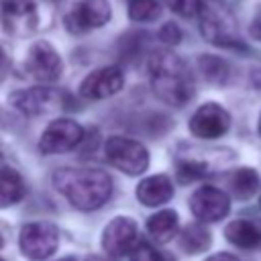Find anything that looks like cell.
I'll use <instances>...</instances> for the list:
<instances>
[{"instance_id": "obj_11", "label": "cell", "mask_w": 261, "mask_h": 261, "mask_svg": "<svg viewBox=\"0 0 261 261\" xmlns=\"http://www.w3.org/2000/svg\"><path fill=\"white\" fill-rule=\"evenodd\" d=\"M137 245V224L133 218L116 216L106 224L102 232V247L110 257L133 253Z\"/></svg>"}, {"instance_id": "obj_14", "label": "cell", "mask_w": 261, "mask_h": 261, "mask_svg": "<svg viewBox=\"0 0 261 261\" xmlns=\"http://www.w3.org/2000/svg\"><path fill=\"white\" fill-rule=\"evenodd\" d=\"M29 71L41 80V82H55L61 73V57L59 53L47 43V41H37L29 49V59H27Z\"/></svg>"}, {"instance_id": "obj_18", "label": "cell", "mask_w": 261, "mask_h": 261, "mask_svg": "<svg viewBox=\"0 0 261 261\" xmlns=\"http://www.w3.org/2000/svg\"><path fill=\"white\" fill-rule=\"evenodd\" d=\"M22 196H24V181L18 175V171L10 167H2L0 169V208L20 202Z\"/></svg>"}, {"instance_id": "obj_31", "label": "cell", "mask_w": 261, "mask_h": 261, "mask_svg": "<svg viewBox=\"0 0 261 261\" xmlns=\"http://www.w3.org/2000/svg\"><path fill=\"white\" fill-rule=\"evenodd\" d=\"M2 245H4V241H2V234H0V247H2Z\"/></svg>"}, {"instance_id": "obj_23", "label": "cell", "mask_w": 261, "mask_h": 261, "mask_svg": "<svg viewBox=\"0 0 261 261\" xmlns=\"http://www.w3.org/2000/svg\"><path fill=\"white\" fill-rule=\"evenodd\" d=\"M208 173V165L200 159H181L177 163V177L181 181H194Z\"/></svg>"}, {"instance_id": "obj_4", "label": "cell", "mask_w": 261, "mask_h": 261, "mask_svg": "<svg viewBox=\"0 0 261 261\" xmlns=\"http://www.w3.org/2000/svg\"><path fill=\"white\" fill-rule=\"evenodd\" d=\"M108 161L128 175H139L149 167V151L133 139L126 137H110L104 145Z\"/></svg>"}, {"instance_id": "obj_17", "label": "cell", "mask_w": 261, "mask_h": 261, "mask_svg": "<svg viewBox=\"0 0 261 261\" xmlns=\"http://www.w3.org/2000/svg\"><path fill=\"white\" fill-rule=\"evenodd\" d=\"M177 214L175 210H159L147 220V232L157 243H167L177 232Z\"/></svg>"}, {"instance_id": "obj_16", "label": "cell", "mask_w": 261, "mask_h": 261, "mask_svg": "<svg viewBox=\"0 0 261 261\" xmlns=\"http://www.w3.org/2000/svg\"><path fill=\"white\" fill-rule=\"evenodd\" d=\"M224 237L228 243H232L234 247H241V249H253L261 243L259 228L245 218L228 222V226L224 228Z\"/></svg>"}, {"instance_id": "obj_33", "label": "cell", "mask_w": 261, "mask_h": 261, "mask_svg": "<svg viewBox=\"0 0 261 261\" xmlns=\"http://www.w3.org/2000/svg\"><path fill=\"white\" fill-rule=\"evenodd\" d=\"M0 261H2V259H0Z\"/></svg>"}, {"instance_id": "obj_8", "label": "cell", "mask_w": 261, "mask_h": 261, "mask_svg": "<svg viewBox=\"0 0 261 261\" xmlns=\"http://www.w3.org/2000/svg\"><path fill=\"white\" fill-rule=\"evenodd\" d=\"M82 139H84V130L75 120H71V118H55L43 130L41 141H39V149L45 155L63 153V151H69V149L77 147L82 143Z\"/></svg>"}, {"instance_id": "obj_29", "label": "cell", "mask_w": 261, "mask_h": 261, "mask_svg": "<svg viewBox=\"0 0 261 261\" xmlns=\"http://www.w3.org/2000/svg\"><path fill=\"white\" fill-rule=\"evenodd\" d=\"M206 261H237V257H232L230 253H216V255L208 257Z\"/></svg>"}, {"instance_id": "obj_9", "label": "cell", "mask_w": 261, "mask_h": 261, "mask_svg": "<svg viewBox=\"0 0 261 261\" xmlns=\"http://www.w3.org/2000/svg\"><path fill=\"white\" fill-rule=\"evenodd\" d=\"M190 208L198 220L216 222L228 214L230 200L222 190H218L214 186H202L192 194Z\"/></svg>"}, {"instance_id": "obj_1", "label": "cell", "mask_w": 261, "mask_h": 261, "mask_svg": "<svg viewBox=\"0 0 261 261\" xmlns=\"http://www.w3.org/2000/svg\"><path fill=\"white\" fill-rule=\"evenodd\" d=\"M151 88L169 106H184L194 96V80L188 65L171 51H155L149 57Z\"/></svg>"}, {"instance_id": "obj_28", "label": "cell", "mask_w": 261, "mask_h": 261, "mask_svg": "<svg viewBox=\"0 0 261 261\" xmlns=\"http://www.w3.org/2000/svg\"><path fill=\"white\" fill-rule=\"evenodd\" d=\"M8 57H6V53H4V49L0 47V82L4 80V75L8 73Z\"/></svg>"}, {"instance_id": "obj_22", "label": "cell", "mask_w": 261, "mask_h": 261, "mask_svg": "<svg viewBox=\"0 0 261 261\" xmlns=\"http://www.w3.org/2000/svg\"><path fill=\"white\" fill-rule=\"evenodd\" d=\"M161 8L157 0H130L128 2V16L137 22H149L159 16Z\"/></svg>"}, {"instance_id": "obj_30", "label": "cell", "mask_w": 261, "mask_h": 261, "mask_svg": "<svg viewBox=\"0 0 261 261\" xmlns=\"http://www.w3.org/2000/svg\"><path fill=\"white\" fill-rule=\"evenodd\" d=\"M259 135H261V116H259Z\"/></svg>"}, {"instance_id": "obj_26", "label": "cell", "mask_w": 261, "mask_h": 261, "mask_svg": "<svg viewBox=\"0 0 261 261\" xmlns=\"http://www.w3.org/2000/svg\"><path fill=\"white\" fill-rule=\"evenodd\" d=\"M159 39H161V43H165V45H177V43L181 41V31H179L177 24L165 22V24L159 29Z\"/></svg>"}, {"instance_id": "obj_32", "label": "cell", "mask_w": 261, "mask_h": 261, "mask_svg": "<svg viewBox=\"0 0 261 261\" xmlns=\"http://www.w3.org/2000/svg\"><path fill=\"white\" fill-rule=\"evenodd\" d=\"M259 204H261V198H259Z\"/></svg>"}, {"instance_id": "obj_6", "label": "cell", "mask_w": 261, "mask_h": 261, "mask_svg": "<svg viewBox=\"0 0 261 261\" xmlns=\"http://www.w3.org/2000/svg\"><path fill=\"white\" fill-rule=\"evenodd\" d=\"M112 8L108 0H82L71 6V10L65 14L63 24L69 33L82 35L92 29H100L110 20Z\"/></svg>"}, {"instance_id": "obj_3", "label": "cell", "mask_w": 261, "mask_h": 261, "mask_svg": "<svg viewBox=\"0 0 261 261\" xmlns=\"http://www.w3.org/2000/svg\"><path fill=\"white\" fill-rule=\"evenodd\" d=\"M198 16H200V31L206 41L226 49H245L239 37L237 20L230 8L222 0H202Z\"/></svg>"}, {"instance_id": "obj_12", "label": "cell", "mask_w": 261, "mask_h": 261, "mask_svg": "<svg viewBox=\"0 0 261 261\" xmlns=\"http://www.w3.org/2000/svg\"><path fill=\"white\" fill-rule=\"evenodd\" d=\"M63 96L49 88H27L10 94V104L27 116H37L53 108H61Z\"/></svg>"}, {"instance_id": "obj_20", "label": "cell", "mask_w": 261, "mask_h": 261, "mask_svg": "<svg viewBox=\"0 0 261 261\" xmlns=\"http://www.w3.org/2000/svg\"><path fill=\"white\" fill-rule=\"evenodd\" d=\"M230 188L237 198L247 200L259 190V173L251 167H241L230 177Z\"/></svg>"}, {"instance_id": "obj_24", "label": "cell", "mask_w": 261, "mask_h": 261, "mask_svg": "<svg viewBox=\"0 0 261 261\" xmlns=\"http://www.w3.org/2000/svg\"><path fill=\"white\" fill-rule=\"evenodd\" d=\"M130 261H171V259L165 257L163 253H159L149 243H139L130 253Z\"/></svg>"}, {"instance_id": "obj_13", "label": "cell", "mask_w": 261, "mask_h": 261, "mask_svg": "<svg viewBox=\"0 0 261 261\" xmlns=\"http://www.w3.org/2000/svg\"><path fill=\"white\" fill-rule=\"evenodd\" d=\"M122 84H124L122 71L114 65H108V67L88 73V77L80 84V94L88 100H104V98L120 92Z\"/></svg>"}, {"instance_id": "obj_19", "label": "cell", "mask_w": 261, "mask_h": 261, "mask_svg": "<svg viewBox=\"0 0 261 261\" xmlns=\"http://www.w3.org/2000/svg\"><path fill=\"white\" fill-rule=\"evenodd\" d=\"M179 245L186 253L196 255L210 247V232L202 224H188L179 234Z\"/></svg>"}, {"instance_id": "obj_15", "label": "cell", "mask_w": 261, "mask_h": 261, "mask_svg": "<svg viewBox=\"0 0 261 261\" xmlns=\"http://www.w3.org/2000/svg\"><path fill=\"white\" fill-rule=\"evenodd\" d=\"M173 196V186L167 175H151L137 186V198L145 206H161Z\"/></svg>"}, {"instance_id": "obj_27", "label": "cell", "mask_w": 261, "mask_h": 261, "mask_svg": "<svg viewBox=\"0 0 261 261\" xmlns=\"http://www.w3.org/2000/svg\"><path fill=\"white\" fill-rule=\"evenodd\" d=\"M251 35H253L257 41H261V8L257 10L255 18L251 20Z\"/></svg>"}, {"instance_id": "obj_7", "label": "cell", "mask_w": 261, "mask_h": 261, "mask_svg": "<svg viewBox=\"0 0 261 261\" xmlns=\"http://www.w3.org/2000/svg\"><path fill=\"white\" fill-rule=\"evenodd\" d=\"M2 29L12 37H29L39 24L37 6L33 0H4L0 8Z\"/></svg>"}, {"instance_id": "obj_10", "label": "cell", "mask_w": 261, "mask_h": 261, "mask_svg": "<svg viewBox=\"0 0 261 261\" xmlns=\"http://www.w3.org/2000/svg\"><path fill=\"white\" fill-rule=\"evenodd\" d=\"M228 126H230L228 112L214 102L200 106L190 118V130L198 139H218L228 130Z\"/></svg>"}, {"instance_id": "obj_2", "label": "cell", "mask_w": 261, "mask_h": 261, "mask_svg": "<svg viewBox=\"0 0 261 261\" xmlns=\"http://www.w3.org/2000/svg\"><path fill=\"white\" fill-rule=\"evenodd\" d=\"M53 186L77 210H96L112 194V181L100 169H59L53 175Z\"/></svg>"}, {"instance_id": "obj_25", "label": "cell", "mask_w": 261, "mask_h": 261, "mask_svg": "<svg viewBox=\"0 0 261 261\" xmlns=\"http://www.w3.org/2000/svg\"><path fill=\"white\" fill-rule=\"evenodd\" d=\"M165 4H167L175 14L190 18V16L198 14L202 0H165Z\"/></svg>"}, {"instance_id": "obj_21", "label": "cell", "mask_w": 261, "mask_h": 261, "mask_svg": "<svg viewBox=\"0 0 261 261\" xmlns=\"http://www.w3.org/2000/svg\"><path fill=\"white\" fill-rule=\"evenodd\" d=\"M198 67L202 71V75L210 82V84H224L228 77V65L224 59L214 57V55H202L198 59Z\"/></svg>"}, {"instance_id": "obj_5", "label": "cell", "mask_w": 261, "mask_h": 261, "mask_svg": "<svg viewBox=\"0 0 261 261\" xmlns=\"http://www.w3.org/2000/svg\"><path fill=\"white\" fill-rule=\"evenodd\" d=\"M18 243H20V251L29 259L43 261L57 251L59 232L51 222H29L20 228Z\"/></svg>"}]
</instances>
